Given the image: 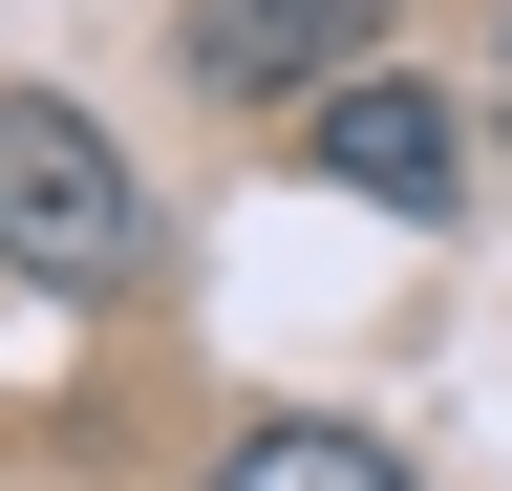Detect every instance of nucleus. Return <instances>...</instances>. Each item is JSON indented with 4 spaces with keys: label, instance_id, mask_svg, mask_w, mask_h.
Here are the masks:
<instances>
[{
    "label": "nucleus",
    "instance_id": "nucleus-1",
    "mask_svg": "<svg viewBox=\"0 0 512 491\" xmlns=\"http://www.w3.org/2000/svg\"><path fill=\"white\" fill-rule=\"evenodd\" d=\"M128 257H150V193H128V150L86 129V107L0 86V278H64V299H107Z\"/></svg>",
    "mask_w": 512,
    "mask_h": 491
},
{
    "label": "nucleus",
    "instance_id": "nucleus-2",
    "mask_svg": "<svg viewBox=\"0 0 512 491\" xmlns=\"http://www.w3.org/2000/svg\"><path fill=\"white\" fill-rule=\"evenodd\" d=\"M363 43H384V0H192L214 107H320V86H363Z\"/></svg>",
    "mask_w": 512,
    "mask_h": 491
},
{
    "label": "nucleus",
    "instance_id": "nucleus-3",
    "mask_svg": "<svg viewBox=\"0 0 512 491\" xmlns=\"http://www.w3.org/2000/svg\"><path fill=\"white\" fill-rule=\"evenodd\" d=\"M320 171H342L363 214H448V193H470V129H448V86L363 65V86H320Z\"/></svg>",
    "mask_w": 512,
    "mask_h": 491
},
{
    "label": "nucleus",
    "instance_id": "nucleus-4",
    "mask_svg": "<svg viewBox=\"0 0 512 491\" xmlns=\"http://www.w3.org/2000/svg\"><path fill=\"white\" fill-rule=\"evenodd\" d=\"M214 491H406V449H384V427H235Z\"/></svg>",
    "mask_w": 512,
    "mask_h": 491
}]
</instances>
